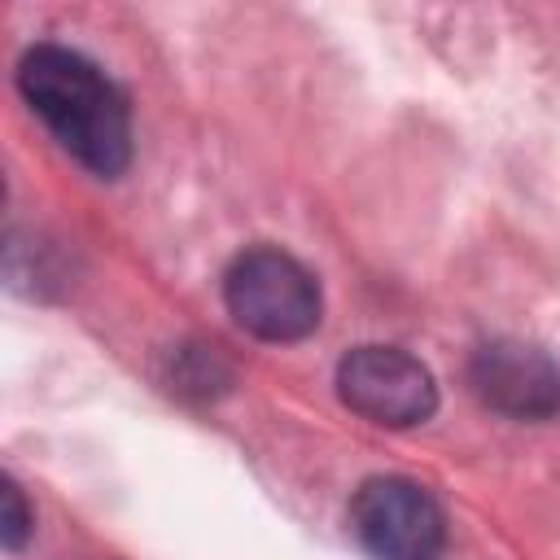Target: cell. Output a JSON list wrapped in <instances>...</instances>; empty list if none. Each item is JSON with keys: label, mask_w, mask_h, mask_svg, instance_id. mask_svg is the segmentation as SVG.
<instances>
[{"label": "cell", "mask_w": 560, "mask_h": 560, "mask_svg": "<svg viewBox=\"0 0 560 560\" xmlns=\"http://www.w3.org/2000/svg\"><path fill=\"white\" fill-rule=\"evenodd\" d=\"M223 302L245 332L280 346L311 337L324 311L315 276L276 245H254L232 258L223 276Z\"/></svg>", "instance_id": "2"}, {"label": "cell", "mask_w": 560, "mask_h": 560, "mask_svg": "<svg viewBox=\"0 0 560 560\" xmlns=\"http://www.w3.org/2000/svg\"><path fill=\"white\" fill-rule=\"evenodd\" d=\"M350 529L376 560H438L446 547L442 503L411 477H368L350 499Z\"/></svg>", "instance_id": "3"}, {"label": "cell", "mask_w": 560, "mask_h": 560, "mask_svg": "<svg viewBox=\"0 0 560 560\" xmlns=\"http://www.w3.org/2000/svg\"><path fill=\"white\" fill-rule=\"evenodd\" d=\"M472 394L512 420H551L560 411V359L547 346L499 337L468 363Z\"/></svg>", "instance_id": "5"}, {"label": "cell", "mask_w": 560, "mask_h": 560, "mask_svg": "<svg viewBox=\"0 0 560 560\" xmlns=\"http://www.w3.org/2000/svg\"><path fill=\"white\" fill-rule=\"evenodd\" d=\"M337 394L381 429H411L438 411L433 372L398 346H354L337 363Z\"/></svg>", "instance_id": "4"}, {"label": "cell", "mask_w": 560, "mask_h": 560, "mask_svg": "<svg viewBox=\"0 0 560 560\" xmlns=\"http://www.w3.org/2000/svg\"><path fill=\"white\" fill-rule=\"evenodd\" d=\"M18 92L79 166L101 179L127 171L131 109L96 61L61 44H35L18 61Z\"/></svg>", "instance_id": "1"}, {"label": "cell", "mask_w": 560, "mask_h": 560, "mask_svg": "<svg viewBox=\"0 0 560 560\" xmlns=\"http://www.w3.org/2000/svg\"><path fill=\"white\" fill-rule=\"evenodd\" d=\"M31 525H35V516H31L26 499H22V486H18L13 477H4V525H0L4 547H9V551H22L26 538H31Z\"/></svg>", "instance_id": "6"}]
</instances>
